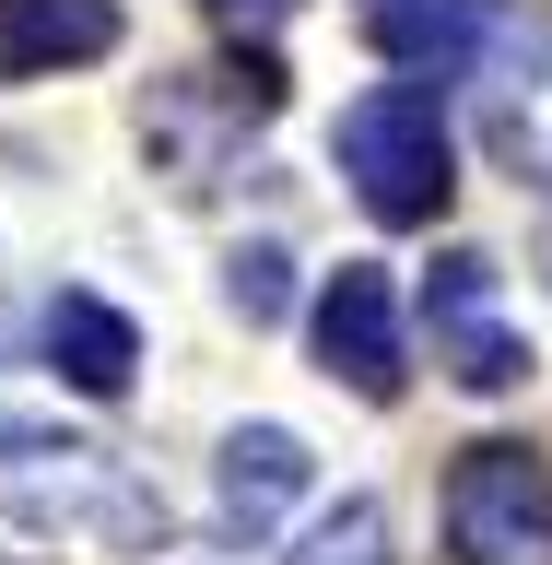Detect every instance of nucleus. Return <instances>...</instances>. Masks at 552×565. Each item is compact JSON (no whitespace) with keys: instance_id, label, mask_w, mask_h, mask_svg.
<instances>
[{"instance_id":"nucleus-1","label":"nucleus","mask_w":552,"mask_h":565,"mask_svg":"<svg viewBox=\"0 0 552 565\" xmlns=\"http://www.w3.org/2000/svg\"><path fill=\"white\" fill-rule=\"evenodd\" d=\"M0 507L35 530H83L106 554H165V494L141 483L118 448L59 436L35 413H0Z\"/></svg>"},{"instance_id":"nucleus-2","label":"nucleus","mask_w":552,"mask_h":565,"mask_svg":"<svg viewBox=\"0 0 552 565\" xmlns=\"http://www.w3.org/2000/svg\"><path fill=\"white\" fill-rule=\"evenodd\" d=\"M342 177L377 224H435L447 212V106L435 83H377V95L342 106Z\"/></svg>"},{"instance_id":"nucleus-3","label":"nucleus","mask_w":552,"mask_h":565,"mask_svg":"<svg viewBox=\"0 0 552 565\" xmlns=\"http://www.w3.org/2000/svg\"><path fill=\"white\" fill-rule=\"evenodd\" d=\"M447 554L458 565H552V471L518 436L458 448V471H447Z\"/></svg>"},{"instance_id":"nucleus-4","label":"nucleus","mask_w":552,"mask_h":565,"mask_svg":"<svg viewBox=\"0 0 552 565\" xmlns=\"http://www.w3.org/2000/svg\"><path fill=\"white\" fill-rule=\"evenodd\" d=\"M494 259L483 247H447L435 271H423V330H435V365H447L458 388H483V401H506V388L529 377V342L494 318Z\"/></svg>"},{"instance_id":"nucleus-5","label":"nucleus","mask_w":552,"mask_h":565,"mask_svg":"<svg viewBox=\"0 0 552 565\" xmlns=\"http://www.w3.org/2000/svg\"><path fill=\"white\" fill-rule=\"evenodd\" d=\"M317 365H329L353 401H400L412 342H400V295H388L377 259H342V271L317 282Z\"/></svg>"},{"instance_id":"nucleus-6","label":"nucleus","mask_w":552,"mask_h":565,"mask_svg":"<svg viewBox=\"0 0 552 565\" xmlns=\"http://www.w3.org/2000/svg\"><path fill=\"white\" fill-rule=\"evenodd\" d=\"M506 24H518L506 0H365V35L400 83H483Z\"/></svg>"},{"instance_id":"nucleus-7","label":"nucleus","mask_w":552,"mask_h":565,"mask_svg":"<svg viewBox=\"0 0 552 565\" xmlns=\"http://www.w3.org/2000/svg\"><path fill=\"white\" fill-rule=\"evenodd\" d=\"M483 141L518 189L552 201V24H506V47L483 60Z\"/></svg>"},{"instance_id":"nucleus-8","label":"nucleus","mask_w":552,"mask_h":565,"mask_svg":"<svg viewBox=\"0 0 552 565\" xmlns=\"http://www.w3.org/2000/svg\"><path fill=\"white\" fill-rule=\"evenodd\" d=\"M294 494H306V436L294 424H236L224 436V494H212L224 542H271V519Z\"/></svg>"},{"instance_id":"nucleus-9","label":"nucleus","mask_w":552,"mask_h":565,"mask_svg":"<svg viewBox=\"0 0 552 565\" xmlns=\"http://www.w3.org/2000/svg\"><path fill=\"white\" fill-rule=\"evenodd\" d=\"M118 47V0H0V71L12 83H47V71H83Z\"/></svg>"},{"instance_id":"nucleus-10","label":"nucleus","mask_w":552,"mask_h":565,"mask_svg":"<svg viewBox=\"0 0 552 565\" xmlns=\"http://www.w3.org/2000/svg\"><path fill=\"white\" fill-rule=\"evenodd\" d=\"M47 365H59L83 401H130V377H141V330L106 295H47Z\"/></svg>"},{"instance_id":"nucleus-11","label":"nucleus","mask_w":552,"mask_h":565,"mask_svg":"<svg viewBox=\"0 0 552 565\" xmlns=\"http://www.w3.org/2000/svg\"><path fill=\"white\" fill-rule=\"evenodd\" d=\"M294 565H388V507L377 494H342V507H317Z\"/></svg>"},{"instance_id":"nucleus-12","label":"nucleus","mask_w":552,"mask_h":565,"mask_svg":"<svg viewBox=\"0 0 552 565\" xmlns=\"http://www.w3.org/2000/svg\"><path fill=\"white\" fill-rule=\"evenodd\" d=\"M224 307H236L247 330H271V318L294 307V259H282V247H236V259H224Z\"/></svg>"},{"instance_id":"nucleus-13","label":"nucleus","mask_w":552,"mask_h":565,"mask_svg":"<svg viewBox=\"0 0 552 565\" xmlns=\"http://www.w3.org/2000/svg\"><path fill=\"white\" fill-rule=\"evenodd\" d=\"M212 12H224V24H282L294 0H212Z\"/></svg>"},{"instance_id":"nucleus-14","label":"nucleus","mask_w":552,"mask_h":565,"mask_svg":"<svg viewBox=\"0 0 552 565\" xmlns=\"http://www.w3.org/2000/svg\"><path fill=\"white\" fill-rule=\"evenodd\" d=\"M541 259H552V236H541Z\"/></svg>"}]
</instances>
